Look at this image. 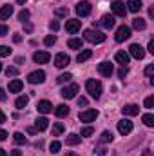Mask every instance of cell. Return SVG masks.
<instances>
[{
  "label": "cell",
  "mask_w": 154,
  "mask_h": 156,
  "mask_svg": "<svg viewBox=\"0 0 154 156\" xmlns=\"http://www.w3.org/2000/svg\"><path fill=\"white\" fill-rule=\"evenodd\" d=\"M54 115L58 118H64L69 115V107L65 105V104H62V105H56V109H54Z\"/></svg>",
  "instance_id": "d4e9b609"
},
{
  "label": "cell",
  "mask_w": 154,
  "mask_h": 156,
  "mask_svg": "<svg viewBox=\"0 0 154 156\" xmlns=\"http://www.w3.org/2000/svg\"><path fill=\"white\" fill-rule=\"evenodd\" d=\"M127 5H129L127 9H129L131 13H138V11L143 7V2H142V0H127Z\"/></svg>",
  "instance_id": "d6986e66"
},
{
  "label": "cell",
  "mask_w": 154,
  "mask_h": 156,
  "mask_svg": "<svg viewBox=\"0 0 154 156\" xmlns=\"http://www.w3.org/2000/svg\"><path fill=\"white\" fill-rule=\"evenodd\" d=\"M5 75H7V76H16V75H18V69L13 67V66H9V67L5 69Z\"/></svg>",
  "instance_id": "74e56055"
},
{
  "label": "cell",
  "mask_w": 154,
  "mask_h": 156,
  "mask_svg": "<svg viewBox=\"0 0 154 156\" xmlns=\"http://www.w3.org/2000/svg\"><path fill=\"white\" fill-rule=\"evenodd\" d=\"M71 64V58L65 55V53H58L56 56H54V66L58 67V69H64V67H67Z\"/></svg>",
  "instance_id": "30bf717a"
},
{
  "label": "cell",
  "mask_w": 154,
  "mask_h": 156,
  "mask_svg": "<svg viewBox=\"0 0 154 156\" xmlns=\"http://www.w3.org/2000/svg\"><path fill=\"white\" fill-rule=\"evenodd\" d=\"M132 27H134V29H138V31H143V29L147 27V22H145V18H142V16L134 18V20H132Z\"/></svg>",
  "instance_id": "603a6c76"
},
{
  "label": "cell",
  "mask_w": 154,
  "mask_h": 156,
  "mask_svg": "<svg viewBox=\"0 0 154 156\" xmlns=\"http://www.w3.org/2000/svg\"><path fill=\"white\" fill-rule=\"evenodd\" d=\"M93 133H94V129H93V127H83L80 136H85V138H87V136H93Z\"/></svg>",
  "instance_id": "f35d334b"
},
{
  "label": "cell",
  "mask_w": 154,
  "mask_h": 156,
  "mask_svg": "<svg viewBox=\"0 0 154 156\" xmlns=\"http://www.w3.org/2000/svg\"><path fill=\"white\" fill-rule=\"evenodd\" d=\"M47 125H49V120L45 116H40V118L35 120V129H37V131H45Z\"/></svg>",
  "instance_id": "44dd1931"
},
{
  "label": "cell",
  "mask_w": 154,
  "mask_h": 156,
  "mask_svg": "<svg viewBox=\"0 0 154 156\" xmlns=\"http://www.w3.org/2000/svg\"><path fill=\"white\" fill-rule=\"evenodd\" d=\"M91 4L87 2V0H82V2H78L76 4V13L78 16H89L91 15Z\"/></svg>",
  "instance_id": "9c48e42d"
},
{
  "label": "cell",
  "mask_w": 154,
  "mask_h": 156,
  "mask_svg": "<svg viewBox=\"0 0 154 156\" xmlns=\"http://www.w3.org/2000/svg\"><path fill=\"white\" fill-rule=\"evenodd\" d=\"M11 55V49L7 45H0V56H9Z\"/></svg>",
  "instance_id": "60d3db41"
},
{
  "label": "cell",
  "mask_w": 154,
  "mask_h": 156,
  "mask_svg": "<svg viewBox=\"0 0 154 156\" xmlns=\"http://www.w3.org/2000/svg\"><path fill=\"white\" fill-rule=\"evenodd\" d=\"M11 156H22V151H18V149H15V151H11Z\"/></svg>",
  "instance_id": "db71d44e"
},
{
  "label": "cell",
  "mask_w": 154,
  "mask_h": 156,
  "mask_svg": "<svg viewBox=\"0 0 154 156\" xmlns=\"http://www.w3.org/2000/svg\"><path fill=\"white\" fill-rule=\"evenodd\" d=\"M4 122H5V115L0 111V123H4Z\"/></svg>",
  "instance_id": "9f6ffc18"
},
{
  "label": "cell",
  "mask_w": 154,
  "mask_h": 156,
  "mask_svg": "<svg viewBox=\"0 0 154 156\" xmlns=\"http://www.w3.org/2000/svg\"><path fill=\"white\" fill-rule=\"evenodd\" d=\"M82 142V136L80 134H69L67 136V145H78Z\"/></svg>",
  "instance_id": "f546056e"
},
{
  "label": "cell",
  "mask_w": 154,
  "mask_h": 156,
  "mask_svg": "<svg viewBox=\"0 0 154 156\" xmlns=\"http://www.w3.org/2000/svg\"><path fill=\"white\" fill-rule=\"evenodd\" d=\"M78 91H80V87H78L76 83H71V85L64 87V89L60 91V94H62V98H65V100H71V98H75V96L78 94Z\"/></svg>",
  "instance_id": "3957f363"
},
{
  "label": "cell",
  "mask_w": 154,
  "mask_h": 156,
  "mask_svg": "<svg viewBox=\"0 0 154 156\" xmlns=\"http://www.w3.org/2000/svg\"><path fill=\"white\" fill-rule=\"evenodd\" d=\"M16 2H18V4H26L27 0H16Z\"/></svg>",
  "instance_id": "6125c7cd"
},
{
  "label": "cell",
  "mask_w": 154,
  "mask_h": 156,
  "mask_svg": "<svg viewBox=\"0 0 154 156\" xmlns=\"http://www.w3.org/2000/svg\"><path fill=\"white\" fill-rule=\"evenodd\" d=\"M37 109H38V113H42V115H47V113L53 111V104H51L49 100H40L38 105H37Z\"/></svg>",
  "instance_id": "2e32d148"
},
{
  "label": "cell",
  "mask_w": 154,
  "mask_h": 156,
  "mask_svg": "<svg viewBox=\"0 0 154 156\" xmlns=\"http://www.w3.org/2000/svg\"><path fill=\"white\" fill-rule=\"evenodd\" d=\"M142 120H143V123H145L147 127H154V116L151 115V113H149V115H143Z\"/></svg>",
  "instance_id": "d6a6232c"
},
{
  "label": "cell",
  "mask_w": 154,
  "mask_h": 156,
  "mask_svg": "<svg viewBox=\"0 0 154 156\" xmlns=\"http://www.w3.org/2000/svg\"><path fill=\"white\" fill-rule=\"evenodd\" d=\"M60 147H62V144L60 142H51V145H49V153H53V154H56L58 151H60Z\"/></svg>",
  "instance_id": "836d02e7"
},
{
  "label": "cell",
  "mask_w": 154,
  "mask_h": 156,
  "mask_svg": "<svg viewBox=\"0 0 154 156\" xmlns=\"http://www.w3.org/2000/svg\"><path fill=\"white\" fill-rule=\"evenodd\" d=\"M13 140H15L18 145H22V144H27V138H26L22 133H15V134H13Z\"/></svg>",
  "instance_id": "4dcf8cb0"
},
{
  "label": "cell",
  "mask_w": 154,
  "mask_h": 156,
  "mask_svg": "<svg viewBox=\"0 0 154 156\" xmlns=\"http://www.w3.org/2000/svg\"><path fill=\"white\" fill-rule=\"evenodd\" d=\"M13 42H15V44H20V42H22V37H20V35H13Z\"/></svg>",
  "instance_id": "f5cc1de1"
},
{
  "label": "cell",
  "mask_w": 154,
  "mask_h": 156,
  "mask_svg": "<svg viewBox=\"0 0 154 156\" xmlns=\"http://www.w3.org/2000/svg\"><path fill=\"white\" fill-rule=\"evenodd\" d=\"M100 24H102L105 29H113V27H114V24H116V20H114V16H113V15H103V16H102V20H100Z\"/></svg>",
  "instance_id": "ac0fdd59"
},
{
  "label": "cell",
  "mask_w": 154,
  "mask_h": 156,
  "mask_svg": "<svg viewBox=\"0 0 154 156\" xmlns=\"http://www.w3.org/2000/svg\"><path fill=\"white\" fill-rule=\"evenodd\" d=\"M147 49H149V53H152V55H154V40H149V45H147Z\"/></svg>",
  "instance_id": "f907efd6"
},
{
  "label": "cell",
  "mask_w": 154,
  "mask_h": 156,
  "mask_svg": "<svg viewBox=\"0 0 154 156\" xmlns=\"http://www.w3.org/2000/svg\"><path fill=\"white\" fill-rule=\"evenodd\" d=\"M114 58H116V62H118L121 67H125V66L129 64V60H131L129 53H125V51H118V53L114 55Z\"/></svg>",
  "instance_id": "e0dca14e"
},
{
  "label": "cell",
  "mask_w": 154,
  "mask_h": 156,
  "mask_svg": "<svg viewBox=\"0 0 154 156\" xmlns=\"http://www.w3.org/2000/svg\"><path fill=\"white\" fill-rule=\"evenodd\" d=\"M33 60H35L37 64H47V62L51 60V55H49L47 51H37V53L33 55Z\"/></svg>",
  "instance_id": "9a60e30c"
},
{
  "label": "cell",
  "mask_w": 154,
  "mask_h": 156,
  "mask_svg": "<svg viewBox=\"0 0 154 156\" xmlns=\"http://www.w3.org/2000/svg\"><path fill=\"white\" fill-rule=\"evenodd\" d=\"M127 73H129V69H127V66H125V67H121V69L118 71V76H120V78H125V76H127Z\"/></svg>",
  "instance_id": "f6af8a7d"
},
{
  "label": "cell",
  "mask_w": 154,
  "mask_h": 156,
  "mask_svg": "<svg viewBox=\"0 0 154 156\" xmlns=\"http://www.w3.org/2000/svg\"><path fill=\"white\" fill-rule=\"evenodd\" d=\"M24 89V83L20 82V80H13V82H9V93H20Z\"/></svg>",
  "instance_id": "cb8c5ba5"
},
{
  "label": "cell",
  "mask_w": 154,
  "mask_h": 156,
  "mask_svg": "<svg viewBox=\"0 0 154 156\" xmlns=\"http://www.w3.org/2000/svg\"><path fill=\"white\" fill-rule=\"evenodd\" d=\"M71 75H69V73H64V75H60V76L56 78V82H58V83H65V82H69V80H71Z\"/></svg>",
  "instance_id": "d590c367"
},
{
  "label": "cell",
  "mask_w": 154,
  "mask_h": 156,
  "mask_svg": "<svg viewBox=\"0 0 154 156\" xmlns=\"http://www.w3.org/2000/svg\"><path fill=\"white\" fill-rule=\"evenodd\" d=\"M98 73L105 78H111V75L114 73V67L111 62H102V64H98Z\"/></svg>",
  "instance_id": "ba28073f"
},
{
  "label": "cell",
  "mask_w": 154,
  "mask_h": 156,
  "mask_svg": "<svg viewBox=\"0 0 154 156\" xmlns=\"http://www.w3.org/2000/svg\"><path fill=\"white\" fill-rule=\"evenodd\" d=\"M91 56H93V51H91V49H83L82 53H78L76 62H78V64H83V62H85V60H89Z\"/></svg>",
  "instance_id": "7402d4cb"
},
{
  "label": "cell",
  "mask_w": 154,
  "mask_h": 156,
  "mask_svg": "<svg viewBox=\"0 0 154 156\" xmlns=\"http://www.w3.org/2000/svg\"><path fill=\"white\" fill-rule=\"evenodd\" d=\"M0 156H7V153H5L4 149H0Z\"/></svg>",
  "instance_id": "94428289"
},
{
  "label": "cell",
  "mask_w": 154,
  "mask_h": 156,
  "mask_svg": "<svg viewBox=\"0 0 154 156\" xmlns=\"http://www.w3.org/2000/svg\"><path fill=\"white\" fill-rule=\"evenodd\" d=\"M111 9H113V13H114L116 16H125V13H127L125 4H123V2H120V0H114V2L111 4Z\"/></svg>",
  "instance_id": "7c38bea8"
},
{
  "label": "cell",
  "mask_w": 154,
  "mask_h": 156,
  "mask_svg": "<svg viewBox=\"0 0 154 156\" xmlns=\"http://www.w3.org/2000/svg\"><path fill=\"white\" fill-rule=\"evenodd\" d=\"M87 104H89V100H87L85 96H80V98H78V105H80V107H85Z\"/></svg>",
  "instance_id": "7bdbcfd3"
},
{
  "label": "cell",
  "mask_w": 154,
  "mask_h": 156,
  "mask_svg": "<svg viewBox=\"0 0 154 156\" xmlns=\"http://www.w3.org/2000/svg\"><path fill=\"white\" fill-rule=\"evenodd\" d=\"M113 140H114V136H113L111 131H103L102 136H100V142H102V144H109V142H113Z\"/></svg>",
  "instance_id": "f1b7e54d"
},
{
  "label": "cell",
  "mask_w": 154,
  "mask_h": 156,
  "mask_svg": "<svg viewBox=\"0 0 154 156\" xmlns=\"http://www.w3.org/2000/svg\"><path fill=\"white\" fill-rule=\"evenodd\" d=\"M85 89H87V93H89L93 98H100L102 93H103L102 82H98V80H94V78H91V80L85 82Z\"/></svg>",
  "instance_id": "6da1fadb"
},
{
  "label": "cell",
  "mask_w": 154,
  "mask_h": 156,
  "mask_svg": "<svg viewBox=\"0 0 154 156\" xmlns=\"http://www.w3.org/2000/svg\"><path fill=\"white\" fill-rule=\"evenodd\" d=\"M152 73H154V64H149L147 69H145V75L147 76H152Z\"/></svg>",
  "instance_id": "bcb514c9"
},
{
  "label": "cell",
  "mask_w": 154,
  "mask_h": 156,
  "mask_svg": "<svg viewBox=\"0 0 154 156\" xmlns=\"http://www.w3.org/2000/svg\"><path fill=\"white\" fill-rule=\"evenodd\" d=\"M121 113H123L125 116H136V115H140V105H136V104H127V105L121 107Z\"/></svg>",
  "instance_id": "4fadbf2b"
},
{
  "label": "cell",
  "mask_w": 154,
  "mask_h": 156,
  "mask_svg": "<svg viewBox=\"0 0 154 156\" xmlns=\"http://www.w3.org/2000/svg\"><path fill=\"white\" fill-rule=\"evenodd\" d=\"M82 29V22L76 20V18H69V20H65V31L67 33H71V35H75Z\"/></svg>",
  "instance_id": "52a82bcc"
},
{
  "label": "cell",
  "mask_w": 154,
  "mask_h": 156,
  "mask_svg": "<svg viewBox=\"0 0 154 156\" xmlns=\"http://www.w3.org/2000/svg\"><path fill=\"white\" fill-rule=\"evenodd\" d=\"M29 16H31V13H29L27 9H22V11L18 13V20H20L22 24H24V22H27V20H29Z\"/></svg>",
  "instance_id": "1f68e13d"
},
{
  "label": "cell",
  "mask_w": 154,
  "mask_h": 156,
  "mask_svg": "<svg viewBox=\"0 0 154 156\" xmlns=\"http://www.w3.org/2000/svg\"><path fill=\"white\" fill-rule=\"evenodd\" d=\"M45 80V73L44 71H33V73H29V76H27V82L29 83H42Z\"/></svg>",
  "instance_id": "5bb4252c"
},
{
  "label": "cell",
  "mask_w": 154,
  "mask_h": 156,
  "mask_svg": "<svg viewBox=\"0 0 154 156\" xmlns=\"http://www.w3.org/2000/svg\"><path fill=\"white\" fill-rule=\"evenodd\" d=\"M149 16H151V18H154V7H151V9H149Z\"/></svg>",
  "instance_id": "680465c9"
},
{
  "label": "cell",
  "mask_w": 154,
  "mask_h": 156,
  "mask_svg": "<svg viewBox=\"0 0 154 156\" xmlns=\"http://www.w3.org/2000/svg\"><path fill=\"white\" fill-rule=\"evenodd\" d=\"M54 15H56V16H67V15H69V9H67V7H58V9L54 11Z\"/></svg>",
  "instance_id": "8d00e7d4"
},
{
  "label": "cell",
  "mask_w": 154,
  "mask_h": 156,
  "mask_svg": "<svg viewBox=\"0 0 154 156\" xmlns=\"http://www.w3.org/2000/svg\"><path fill=\"white\" fill-rule=\"evenodd\" d=\"M49 29H51L53 33H56V31L60 29V24H58L56 20H53V22H49Z\"/></svg>",
  "instance_id": "b9f144b4"
},
{
  "label": "cell",
  "mask_w": 154,
  "mask_h": 156,
  "mask_svg": "<svg viewBox=\"0 0 154 156\" xmlns=\"http://www.w3.org/2000/svg\"><path fill=\"white\" fill-rule=\"evenodd\" d=\"M78 118H80V122H87V123H91V122H94V120L98 118V111H96V109L82 111V113L78 115Z\"/></svg>",
  "instance_id": "5b68a950"
},
{
  "label": "cell",
  "mask_w": 154,
  "mask_h": 156,
  "mask_svg": "<svg viewBox=\"0 0 154 156\" xmlns=\"http://www.w3.org/2000/svg\"><path fill=\"white\" fill-rule=\"evenodd\" d=\"M9 134H7V131H4V129H0V142H4L5 138H7Z\"/></svg>",
  "instance_id": "681fc988"
},
{
  "label": "cell",
  "mask_w": 154,
  "mask_h": 156,
  "mask_svg": "<svg viewBox=\"0 0 154 156\" xmlns=\"http://www.w3.org/2000/svg\"><path fill=\"white\" fill-rule=\"evenodd\" d=\"M11 15H13V5L5 4V5H2V7H0V20H7Z\"/></svg>",
  "instance_id": "ffe728a7"
},
{
  "label": "cell",
  "mask_w": 154,
  "mask_h": 156,
  "mask_svg": "<svg viewBox=\"0 0 154 156\" xmlns=\"http://www.w3.org/2000/svg\"><path fill=\"white\" fill-rule=\"evenodd\" d=\"M0 71H2V62H0Z\"/></svg>",
  "instance_id": "be15d7a7"
},
{
  "label": "cell",
  "mask_w": 154,
  "mask_h": 156,
  "mask_svg": "<svg viewBox=\"0 0 154 156\" xmlns=\"http://www.w3.org/2000/svg\"><path fill=\"white\" fill-rule=\"evenodd\" d=\"M27 104H29V96H26V94H24V96H18V98H16V102H15L16 109H24Z\"/></svg>",
  "instance_id": "4316f807"
},
{
  "label": "cell",
  "mask_w": 154,
  "mask_h": 156,
  "mask_svg": "<svg viewBox=\"0 0 154 156\" xmlns=\"http://www.w3.org/2000/svg\"><path fill=\"white\" fill-rule=\"evenodd\" d=\"M83 38L87 42H91V44H102V42H105L107 37L102 31H98V29H85L83 31Z\"/></svg>",
  "instance_id": "7a4b0ae2"
},
{
  "label": "cell",
  "mask_w": 154,
  "mask_h": 156,
  "mask_svg": "<svg viewBox=\"0 0 154 156\" xmlns=\"http://www.w3.org/2000/svg\"><path fill=\"white\" fill-rule=\"evenodd\" d=\"M142 156H152V151H151V149H145V151H143V154Z\"/></svg>",
  "instance_id": "11a10c76"
},
{
  "label": "cell",
  "mask_w": 154,
  "mask_h": 156,
  "mask_svg": "<svg viewBox=\"0 0 154 156\" xmlns=\"http://www.w3.org/2000/svg\"><path fill=\"white\" fill-rule=\"evenodd\" d=\"M96 154L98 156H105L107 154V149H105V147H98V149H96Z\"/></svg>",
  "instance_id": "7dc6e473"
},
{
  "label": "cell",
  "mask_w": 154,
  "mask_h": 156,
  "mask_svg": "<svg viewBox=\"0 0 154 156\" xmlns=\"http://www.w3.org/2000/svg\"><path fill=\"white\" fill-rule=\"evenodd\" d=\"M24 31H26V33H31V31H33V26H31L29 22H24Z\"/></svg>",
  "instance_id": "c3c4849f"
},
{
  "label": "cell",
  "mask_w": 154,
  "mask_h": 156,
  "mask_svg": "<svg viewBox=\"0 0 154 156\" xmlns=\"http://www.w3.org/2000/svg\"><path fill=\"white\" fill-rule=\"evenodd\" d=\"M67 47L69 49H82L83 47V42L80 38H71V40H67Z\"/></svg>",
  "instance_id": "484cf974"
},
{
  "label": "cell",
  "mask_w": 154,
  "mask_h": 156,
  "mask_svg": "<svg viewBox=\"0 0 154 156\" xmlns=\"http://www.w3.org/2000/svg\"><path fill=\"white\" fill-rule=\"evenodd\" d=\"M7 33H9V27L4 26V24H0V37H5Z\"/></svg>",
  "instance_id": "ee69618b"
},
{
  "label": "cell",
  "mask_w": 154,
  "mask_h": 156,
  "mask_svg": "<svg viewBox=\"0 0 154 156\" xmlns=\"http://www.w3.org/2000/svg\"><path fill=\"white\" fill-rule=\"evenodd\" d=\"M44 44H45L47 47L54 45V44H56V37H54V35H49V37H45V38H44Z\"/></svg>",
  "instance_id": "e575fe53"
},
{
  "label": "cell",
  "mask_w": 154,
  "mask_h": 156,
  "mask_svg": "<svg viewBox=\"0 0 154 156\" xmlns=\"http://www.w3.org/2000/svg\"><path fill=\"white\" fill-rule=\"evenodd\" d=\"M65 156H78V154H76V153H73V151H67V154H65Z\"/></svg>",
  "instance_id": "91938a15"
},
{
  "label": "cell",
  "mask_w": 154,
  "mask_h": 156,
  "mask_svg": "<svg viewBox=\"0 0 154 156\" xmlns=\"http://www.w3.org/2000/svg\"><path fill=\"white\" fill-rule=\"evenodd\" d=\"M5 98H7L5 91H4V89H0V102H5Z\"/></svg>",
  "instance_id": "816d5d0a"
},
{
  "label": "cell",
  "mask_w": 154,
  "mask_h": 156,
  "mask_svg": "<svg viewBox=\"0 0 154 156\" xmlns=\"http://www.w3.org/2000/svg\"><path fill=\"white\" fill-rule=\"evenodd\" d=\"M129 56H132V58H136V60H142V58L145 56V49H143L140 44H132V45L129 47Z\"/></svg>",
  "instance_id": "8992f818"
},
{
  "label": "cell",
  "mask_w": 154,
  "mask_h": 156,
  "mask_svg": "<svg viewBox=\"0 0 154 156\" xmlns=\"http://www.w3.org/2000/svg\"><path fill=\"white\" fill-rule=\"evenodd\" d=\"M143 105H145L147 109H152V107H154V96H147V98H145V104H143Z\"/></svg>",
  "instance_id": "ab89813d"
},
{
  "label": "cell",
  "mask_w": 154,
  "mask_h": 156,
  "mask_svg": "<svg viewBox=\"0 0 154 156\" xmlns=\"http://www.w3.org/2000/svg\"><path fill=\"white\" fill-rule=\"evenodd\" d=\"M27 133H29V134H35V133H37V129H35V127H29V129H27Z\"/></svg>",
  "instance_id": "6f0895ef"
},
{
  "label": "cell",
  "mask_w": 154,
  "mask_h": 156,
  "mask_svg": "<svg viewBox=\"0 0 154 156\" xmlns=\"http://www.w3.org/2000/svg\"><path fill=\"white\" fill-rule=\"evenodd\" d=\"M62 133H64V123H62V122H56V123L53 125V131H51V134H53V136H60Z\"/></svg>",
  "instance_id": "83f0119b"
},
{
  "label": "cell",
  "mask_w": 154,
  "mask_h": 156,
  "mask_svg": "<svg viewBox=\"0 0 154 156\" xmlns=\"http://www.w3.org/2000/svg\"><path fill=\"white\" fill-rule=\"evenodd\" d=\"M116 42H125V40L131 38V27L129 26H120L116 29V35H114Z\"/></svg>",
  "instance_id": "277c9868"
},
{
  "label": "cell",
  "mask_w": 154,
  "mask_h": 156,
  "mask_svg": "<svg viewBox=\"0 0 154 156\" xmlns=\"http://www.w3.org/2000/svg\"><path fill=\"white\" fill-rule=\"evenodd\" d=\"M131 131H132V122H131V120L123 118V120H120V122H118V133H120V134H123V136H125V134H129Z\"/></svg>",
  "instance_id": "8fae6325"
}]
</instances>
